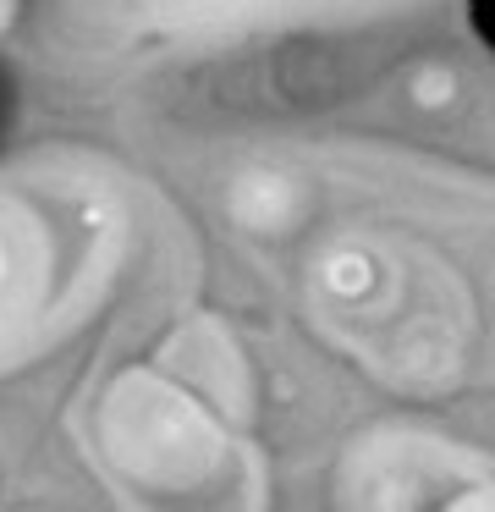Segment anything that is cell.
Returning a JSON list of instances; mask_svg holds the SVG:
<instances>
[{"label":"cell","instance_id":"1","mask_svg":"<svg viewBox=\"0 0 495 512\" xmlns=\"http://www.w3.org/2000/svg\"><path fill=\"white\" fill-rule=\"evenodd\" d=\"M303 210H308L303 188L292 177H281V171H248L231 188V221L248 226V232H264V237L292 232Z\"/></svg>","mask_w":495,"mask_h":512},{"label":"cell","instance_id":"2","mask_svg":"<svg viewBox=\"0 0 495 512\" xmlns=\"http://www.w3.org/2000/svg\"><path fill=\"white\" fill-rule=\"evenodd\" d=\"M6 276H11V254H6V237H0V287H6Z\"/></svg>","mask_w":495,"mask_h":512}]
</instances>
